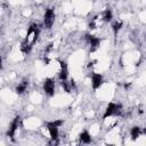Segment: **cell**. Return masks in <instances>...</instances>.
I'll use <instances>...</instances> for the list:
<instances>
[{
    "instance_id": "obj_1",
    "label": "cell",
    "mask_w": 146,
    "mask_h": 146,
    "mask_svg": "<svg viewBox=\"0 0 146 146\" xmlns=\"http://www.w3.org/2000/svg\"><path fill=\"white\" fill-rule=\"evenodd\" d=\"M63 124V120H55V121H48L46 122V127L50 133V140H58V128Z\"/></svg>"
},
{
    "instance_id": "obj_13",
    "label": "cell",
    "mask_w": 146,
    "mask_h": 146,
    "mask_svg": "<svg viewBox=\"0 0 146 146\" xmlns=\"http://www.w3.org/2000/svg\"><path fill=\"white\" fill-rule=\"evenodd\" d=\"M102 17H103L104 22H111L112 18H113V11H112V9H110V8L105 9V10L103 11Z\"/></svg>"
},
{
    "instance_id": "obj_6",
    "label": "cell",
    "mask_w": 146,
    "mask_h": 146,
    "mask_svg": "<svg viewBox=\"0 0 146 146\" xmlns=\"http://www.w3.org/2000/svg\"><path fill=\"white\" fill-rule=\"evenodd\" d=\"M104 82V79H103V75L99 74V73H92L91 74V87L94 90H97L102 87Z\"/></svg>"
},
{
    "instance_id": "obj_15",
    "label": "cell",
    "mask_w": 146,
    "mask_h": 146,
    "mask_svg": "<svg viewBox=\"0 0 146 146\" xmlns=\"http://www.w3.org/2000/svg\"><path fill=\"white\" fill-rule=\"evenodd\" d=\"M143 133H145V135H146V128H144V130H143Z\"/></svg>"
},
{
    "instance_id": "obj_16",
    "label": "cell",
    "mask_w": 146,
    "mask_h": 146,
    "mask_svg": "<svg viewBox=\"0 0 146 146\" xmlns=\"http://www.w3.org/2000/svg\"><path fill=\"white\" fill-rule=\"evenodd\" d=\"M107 146H114V145H112V144H108V145H107Z\"/></svg>"
},
{
    "instance_id": "obj_5",
    "label": "cell",
    "mask_w": 146,
    "mask_h": 146,
    "mask_svg": "<svg viewBox=\"0 0 146 146\" xmlns=\"http://www.w3.org/2000/svg\"><path fill=\"white\" fill-rule=\"evenodd\" d=\"M43 91L46 92V95L48 96H54L55 95V82L52 79H46L43 81Z\"/></svg>"
},
{
    "instance_id": "obj_8",
    "label": "cell",
    "mask_w": 146,
    "mask_h": 146,
    "mask_svg": "<svg viewBox=\"0 0 146 146\" xmlns=\"http://www.w3.org/2000/svg\"><path fill=\"white\" fill-rule=\"evenodd\" d=\"M86 40L89 43V46L91 48V51L96 50L99 47V44H100V39L97 38V36H95V35H91V34H87L86 35Z\"/></svg>"
},
{
    "instance_id": "obj_3",
    "label": "cell",
    "mask_w": 146,
    "mask_h": 146,
    "mask_svg": "<svg viewBox=\"0 0 146 146\" xmlns=\"http://www.w3.org/2000/svg\"><path fill=\"white\" fill-rule=\"evenodd\" d=\"M55 17H56V15H55L54 9L47 8L46 11H44V16H43V26L47 30H49V29L52 27V25L55 23Z\"/></svg>"
},
{
    "instance_id": "obj_9",
    "label": "cell",
    "mask_w": 146,
    "mask_h": 146,
    "mask_svg": "<svg viewBox=\"0 0 146 146\" xmlns=\"http://www.w3.org/2000/svg\"><path fill=\"white\" fill-rule=\"evenodd\" d=\"M79 139H80V143H81V144H86V145H87V144H90L91 140H92L90 133H89L87 130H83V131L80 133Z\"/></svg>"
},
{
    "instance_id": "obj_12",
    "label": "cell",
    "mask_w": 146,
    "mask_h": 146,
    "mask_svg": "<svg viewBox=\"0 0 146 146\" xmlns=\"http://www.w3.org/2000/svg\"><path fill=\"white\" fill-rule=\"evenodd\" d=\"M31 49H32V42H30V41H27V40H24V41L22 42V44H21V50H22V52L25 54V55H27V54H30Z\"/></svg>"
},
{
    "instance_id": "obj_2",
    "label": "cell",
    "mask_w": 146,
    "mask_h": 146,
    "mask_svg": "<svg viewBox=\"0 0 146 146\" xmlns=\"http://www.w3.org/2000/svg\"><path fill=\"white\" fill-rule=\"evenodd\" d=\"M121 108L122 106L119 105V104H115V103H108L106 108H105V113L103 115V119H107V117H111L113 115H119L121 113Z\"/></svg>"
},
{
    "instance_id": "obj_11",
    "label": "cell",
    "mask_w": 146,
    "mask_h": 146,
    "mask_svg": "<svg viewBox=\"0 0 146 146\" xmlns=\"http://www.w3.org/2000/svg\"><path fill=\"white\" fill-rule=\"evenodd\" d=\"M141 132H143V131H141L140 127H138V125L132 127V128L130 129V137H131V139H132V140H137V139L139 138V136H140Z\"/></svg>"
},
{
    "instance_id": "obj_14",
    "label": "cell",
    "mask_w": 146,
    "mask_h": 146,
    "mask_svg": "<svg viewBox=\"0 0 146 146\" xmlns=\"http://www.w3.org/2000/svg\"><path fill=\"white\" fill-rule=\"evenodd\" d=\"M122 25H123L122 22H119V21H116V22L113 23V25H112V31H113V34H114L115 38H116V35L119 34V31L121 30Z\"/></svg>"
},
{
    "instance_id": "obj_10",
    "label": "cell",
    "mask_w": 146,
    "mask_h": 146,
    "mask_svg": "<svg viewBox=\"0 0 146 146\" xmlns=\"http://www.w3.org/2000/svg\"><path fill=\"white\" fill-rule=\"evenodd\" d=\"M27 86H29V81H27V80H24V81H22L21 83H18V84L16 86V88H15L16 94L23 95V94L27 90Z\"/></svg>"
},
{
    "instance_id": "obj_4",
    "label": "cell",
    "mask_w": 146,
    "mask_h": 146,
    "mask_svg": "<svg viewBox=\"0 0 146 146\" xmlns=\"http://www.w3.org/2000/svg\"><path fill=\"white\" fill-rule=\"evenodd\" d=\"M19 124H21V117H19V116H16V117L10 122L9 128H8V130H7V136H8V138L14 139L15 132L17 131V129H18V127H19Z\"/></svg>"
},
{
    "instance_id": "obj_7",
    "label": "cell",
    "mask_w": 146,
    "mask_h": 146,
    "mask_svg": "<svg viewBox=\"0 0 146 146\" xmlns=\"http://www.w3.org/2000/svg\"><path fill=\"white\" fill-rule=\"evenodd\" d=\"M60 64V71L58 73V79L62 81H67V78H68V67H67V63L62 60L59 62Z\"/></svg>"
}]
</instances>
